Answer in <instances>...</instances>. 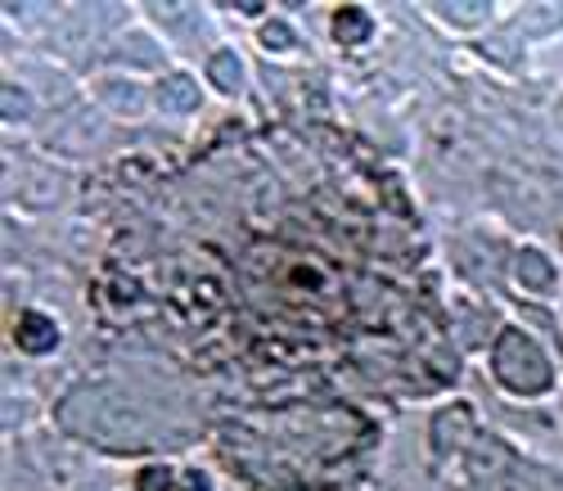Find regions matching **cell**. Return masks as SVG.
I'll use <instances>...</instances> for the list:
<instances>
[{
    "label": "cell",
    "mask_w": 563,
    "mask_h": 491,
    "mask_svg": "<svg viewBox=\"0 0 563 491\" xmlns=\"http://www.w3.org/2000/svg\"><path fill=\"white\" fill-rule=\"evenodd\" d=\"M176 487H180V478L167 465H154V469L135 473V491H176Z\"/></svg>",
    "instance_id": "cell-3"
},
{
    "label": "cell",
    "mask_w": 563,
    "mask_h": 491,
    "mask_svg": "<svg viewBox=\"0 0 563 491\" xmlns=\"http://www.w3.org/2000/svg\"><path fill=\"white\" fill-rule=\"evenodd\" d=\"M176 491H212V482H208V473H185Z\"/></svg>",
    "instance_id": "cell-4"
},
{
    "label": "cell",
    "mask_w": 563,
    "mask_h": 491,
    "mask_svg": "<svg viewBox=\"0 0 563 491\" xmlns=\"http://www.w3.org/2000/svg\"><path fill=\"white\" fill-rule=\"evenodd\" d=\"M14 338H19V348H23L27 357H45V352H55L59 325H55L51 316H41V312H27V316L19 320V329H14Z\"/></svg>",
    "instance_id": "cell-1"
},
{
    "label": "cell",
    "mask_w": 563,
    "mask_h": 491,
    "mask_svg": "<svg viewBox=\"0 0 563 491\" xmlns=\"http://www.w3.org/2000/svg\"><path fill=\"white\" fill-rule=\"evenodd\" d=\"M330 32H334V41H343V45H356V41H369L374 23H369V14H365L361 6H343V10H334V23H330Z\"/></svg>",
    "instance_id": "cell-2"
}]
</instances>
